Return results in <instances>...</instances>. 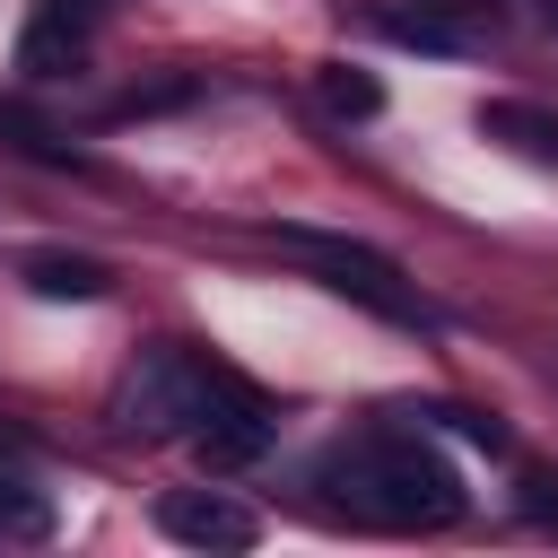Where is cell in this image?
<instances>
[{"instance_id": "obj_1", "label": "cell", "mask_w": 558, "mask_h": 558, "mask_svg": "<svg viewBox=\"0 0 558 558\" xmlns=\"http://www.w3.org/2000/svg\"><path fill=\"white\" fill-rule=\"evenodd\" d=\"M314 488L331 506H349L357 523H392V532H436L471 506L462 471L427 445V436H357V445H331L314 462Z\"/></svg>"}, {"instance_id": "obj_2", "label": "cell", "mask_w": 558, "mask_h": 558, "mask_svg": "<svg viewBox=\"0 0 558 558\" xmlns=\"http://www.w3.org/2000/svg\"><path fill=\"white\" fill-rule=\"evenodd\" d=\"M209 392H218V366H201L183 349H140V366L113 392V418L131 436H174V427H201Z\"/></svg>"}, {"instance_id": "obj_3", "label": "cell", "mask_w": 558, "mask_h": 558, "mask_svg": "<svg viewBox=\"0 0 558 558\" xmlns=\"http://www.w3.org/2000/svg\"><path fill=\"white\" fill-rule=\"evenodd\" d=\"M279 253L314 262L323 288H340V296H357V305H375V314H392V323H418V296H410V279H401L392 253H375V244H357V235H331V227H279Z\"/></svg>"}, {"instance_id": "obj_4", "label": "cell", "mask_w": 558, "mask_h": 558, "mask_svg": "<svg viewBox=\"0 0 558 558\" xmlns=\"http://www.w3.org/2000/svg\"><path fill=\"white\" fill-rule=\"evenodd\" d=\"M270 436H279L270 401H262V392H244L235 375H218V392H209V410H201V427H192L201 462H209V471H244V462H262V453H270Z\"/></svg>"}, {"instance_id": "obj_5", "label": "cell", "mask_w": 558, "mask_h": 558, "mask_svg": "<svg viewBox=\"0 0 558 558\" xmlns=\"http://www.w3.org/2000/svg\"><path fill=\"white\" fill-rule=\"evenodd\" d=\"M157 532L166 541H183V549H253L262 541V514L253 506H235V497H218V488H166L157 497Z\"/></svg>"}, {"instance_id": "obj_6", "label": "cell", "mask_w": 558, "mask_h": 558, "mask_svg": "<svg viewBox=\"0 0 558 558\" xmlns=\"http://www.w3.org/2000/svg\"><path fill=\"white\" fill-rule=\"evenodd\" d=\"M480 131H488L497 148L532 157V166H558V113L532 105V96H497V105H480Z\"/></svg>"}, {"instance_id": "obj_7", "label": "cell", "mask_w": 558, "mask_h": 558, "mask_svg": "<svg viewBox=\"0 0 558 558\" xmlns=\"http://www.w3.org/2000/svg\"><path fill=\"white\" fill-rule=\"evenodd\" d=\"M78 44H87V17H78L70 0H44V9H35V26L17 35V61H26V70H70V61H78Z\"/></svg>"}, {"instance_id": "obj_8", "label": "cell", "mask_w": 558, "mask_h": 558, "mask_svg": "<svg viewBox=\"0 0 558 558\" xmlns=\"http://www.w3.org/2000/svg\"><path fill=\"white\" fill-rule=\"evenodd\" d=\"M26 288L52 305H87V296H105V262L96 253H26Z\"/></svg>"}, {"instance_id": "obj_9", "label": "cell", "mask_w": 558, "mask_h": 558, "mask_svg": "<svg viewBox=\"0 0 558 558\" xmlns=\"http://www.w3.org/2000/svg\"><path fill=\"white\" fill-rule=\"evenodd\" d=\"M0 541H52V488L26 471H0Z\"/></svg>"}, {"instance_id": "obj_10", "label": "cell", "mask_w": 558, "mask_h": 558, "mask_svg": "<svg viewBox=\"0 0 558 558\" xmlns=\"http://www.w3.org/2000/svg\"><path fill=\"white\" fill-rule=\"evenodd\" d=\"M314 96H323L331 122H375V113H384V87H375L366 70H349V61H331V70L314 78Z\"/></svg>"}, {"instance_id": "obj_11", "label": "cell", "mask_w": 558, "mask_h": 558, "mask_svg": "<svg viewBox=\"0 0 558 558\" xmlns=\"http://www.w3.org/2000/svg\"><path fill=\"white\" fill-rule=\"evenodd\" d=\"M384 35H392V44H410V52H462V26L427 17V9H384Z\"/></svg>"}, {"instance_id": "obj_12", "label": "cell", "mask_w": 558, "mask_h": 558, "mask_svg": "<svg viewBox=\"0 0 558 558\" xmlns=\"http://www.w3.org/2000/svg\"><path fill=\"white\" fill-rule=\"evenodd\" d=\"M436 418H453V436H462V445H488V453H506V418H488V410H436Z\"/></svg>"}, {"instance_id": "obj_13", "label": "cell", "mask_w": 558, "mask_h": 558, "mask_svg": "<svg viewBox=\"0 0 558 558\" xmlns=\"http://www.w3.org/2000/svg\"><path fill=\"white\" fill-rule=\"evenodd\" d=\"M523 514L532 523H558V480H523Z\"/></svg>"}, {"instance_id": "obj_14", "label": "cell", "mask_w": 558, "mask_h": 558, "mask_svg": "<svg viewBox=\"0 0 558 558\" xmlns=\"http://www.w3.org/2000/svg\"><path fill=\"white\" fill-rule=\"evenodd\" d=\"M70 9H78V17H96V9H105V0H70Z\"/></svg>"}]
</instances>
